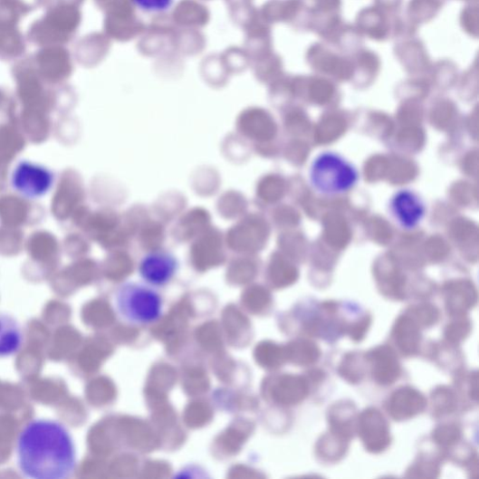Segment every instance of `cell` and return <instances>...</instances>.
<instances>
[{
  "label": "cell",
  "mask_w": 479,
  "mask_h": 479,
  "mask_svg": "<svg viewBox=\"0 0 479 479\" xmlns=\"http://www.w3.org/2000/svg\"><path fill=\"white\" fill-rule=\"evenodd\" d=\"M16 459L26 477L67 478L76 466L73 439L60 422L35 419L24 426L18 437Z\"/></svg>",
  "instance_id": "6da1fadb"
},
{
  "label": "cell",
  "mask_w": 479,
  "mask_h": 479,
  "mask_svg": "<svg viewBox=\"0 0 479 479\" xmlns=\"http://www.w3.org/2000/svg\"><path fill=\"white\" fill-rule=\"evenodd\" d=\"M115 306L120 317L127 323L148 326L160 320L164 302L154 287L128 282L117 291Z\"/></svg>",
  "instance_id": "7a4b0ae2"
},
{
  "label": "cell",
  "mask_w": 479,
  "mask_h": 479,
  "mask_svg": "<svg viewBox=\"0 0 479 479\" xmlns=\"http://www.w3.org/2000/svg\"><path fill=\"white\" fill-rule=\"evenodd\" d=\"M359 177L358 168L345 157L334 152L320 154L309 168L310 183L317 192L326 196L350 191Z\"/></svg>",
  "instance_id": "3957f363"
},
{
  "label": "cell",
  "mask_w": 479,
  "mask_h": 479,
  "mask_svg": "<svg viewBox=\"0 0 479 479\" xmlns=\"http://www.w3.org/2000/svg\"><path fill=\"white\" fill-rule=\"evenodd\" d=\"M55 176L51 168L32 160H20L13 168L11 186L23 198L37 200L53 188Z\"/></svg>",
  "instance_id": "277c9868"
},
{
  "label": "cell",
  "mask_w": 479,
  "mask_h": 479,
  "mask_svg": "<svg viewBox=\"0 0 479 479\" xmlns=\"http://www.w3.org/2000/svg\"><path fill=\"white\" fill-rule=\"evenodd\" d=\"M356 433L370 454L379 455L391 444L388 422L377 408L365 409L358 416Z\"/></svg>",
  "instance_id": "5b68a950"
},
{
  "label": "cell",
  "mask_w": 479,
  "mask_h": 479,
  "mask_svg": "<svg viewBox=\"0 0 479 479\" xmlns=\"http://www.w3.org/2000/svg\"><path fill=\"white\" fill-rule=\"evenodd\" d=\"M178 270V261L172 253L158 250L148 254L140 261L139 273L146 284L160 288L174 279Z\"/></svg>",
  "instance_id": "8992f818"
},
{
  "label": "cell",
  "mask_w": 479,
  "mask_h": 479,
  "mask_svg": "<svg viewBox=\"0 0 479 479\" xmlns=\"http://www.w3.org/2000/svg\"><path fill=\"white\" fill-rule=\"evenodd\" d=\"M389 212L401 228L413 230L425 219L426 206L418 194L403 189L392 196Z\"/></svg>",
  "instance_id": "52a82bcc"
},
{
  "label": "cell",
  "mask_w": 479,
  "mask_h": 479,
  "mask_svg": "<svg viewBox=\"0 0 479 479\" xmlns=\"http://www.w3.org/2000/svg\"><path fill=\"white\" fill-rule=\"evenodd\" d=\"M370 366L373 379L379 385L388 386L396 383L402 376V365L398 352L390 346H379L365 353Z\"/></svg>",
  "instance_id": "ba28073f"
},
{
  "label": "cell",
  "mask_w": 479,
  "mask_h": 479,
  "mask_svg": "<svg viewBox=\"0 0 479 479\" xmlns=\"http://www.w3.org/2000/svg\"><path fill=\"white\" fill-rule=\"evenodd\" d=\"M427 399L420 391L407 386L392 392L386 403V410L391 418L398 421L410 419L424 412Z\"/></svg>",
  "instance_id": "9c48e42d"
},
{
  "label": "cell",
  "mask_w": 479,
  "mask_h": 479,
  "mask_svg": "<svg viewBox=\"0 0 479 479\" xmlns=\"http://www.w3.org/2000/svg\"><path fill=\"white\" fill-rule=\"evenodd\" d=\"M392 340L403 356L413 357L419 352L421 345L420 327L407 313L394 324Z\"/></svg>",
  "instance_id": "30bf717a"
},
{
  "label": "cell",
  "mask_w": 479,
  "mask_h": 479,
  "mask_svg": "<svg viewBox=\"0 0 479 479\" xmlns=\"http://www.w3.org/2000/svg\"><path fill=\"white\" fill-rule=\"evenodd\" d=\"M357 418V409L352 402H338L328 411L329 432L350 441L356 434Z\"/></svg>",
  "instance_id": "8fae6325"
},
{
  "label": "cell",
  "mask_w": 479,
  "mask_h": 479,
  "mask_svg": "<svg viewBox=\"0 0 479 479\" xmlns=\"http://www.w3.org/2000/svg\"><path fill=\"white\" fill-rule=\"evenodd\" d=\"M23 335L18 323L7 315H0V357L17 352L22 345Z\"/></svg>",
  "instance_id": "7c38bea8"
},
{
  "label": "cell",
  "mask_w": 479,
  "mask_h": 479,
  "mask_svg": "<svg viewBox=\"0 0 479 479\" xmlns=\"http://www.w3.org/2000/svg\"><path fill=\"white\" fill-rule=\"evenodd\" d=\"M349 445V440L329 432L318 441L316 454L323 462L336 463L346 455Z\"/></svg>",
  "instance_id": "4fadbf2b"
},
{
  "label": "cell",
  "mask_w": 479,
  "mask_h": 479,
  "mask_svg": "<svg viewBox=\"0 0 479 479\" xmlns=\"http://www.w3.org/2000/svg\"><path fill=\"white\" fill-rule=\"evenodd\" d=\"M368 368L369 364L365 354L354 352L344 357L338 372L348 382L355 384L363 379L366 371L369 370Z\"/></svg>",
  "instance_id": "5bb4252c"
},
{
  "label": "cell",
  "mask_w": 479,
  "mask_h": 479,
  "mask_svg": "<svg viewBox=\"0 0 479 479\" xmlns=\"http://www.w3.org/2000/svg\"><path fill=\"white\" fill-rule=\"evenodd\" d=\"M431 400L433 414L436 417L453 414L458 408L456 393L453 388L445 386H440L434 389Z\"/></svg>",
  "instance_id": "9a60e30c"
},
{
  "label": "cell",
  "mask_w": 479,
  "mask_h": 479,
  "mask_svg": "<svg viewBox=\"0 0 479 479\" xmlns=\"http://www.w3.org/2000/svg\"><path fill=\"white\" fill-rule=\"evenodd\" d=\"M409 315L420 328H430L436 325L440 319V312L436 306L430 303H421L409 307L407 310Z\"/></svg>",
  "instance_id": "2e32d148"
},
{
  "label": "cell",
  "mask_w": 479,
  "mask_h": 479,
  "mask_svg": "<svg viewBox=\"0 0 479 479\" xmlns=\"http://www.w3.org/2000/svg\"><path fill=\"white\" fill-rule=\"evenodd\" d=\"M472 331V324L466 316L455 317L445 329V340L454 345H459L465 340Z\"/></svg>",
  "instance_id": "e0dca14e"
},
{
  "label": "cell",
  "mask_w": 479,
  "mask_h": 479,
  "mask_svg": "<svg viewBox=\"0 0 479 479\" xmlns=\"http://www.w3.org/2000/svg\"><path fill=\"white\" fill-rule=\"evenodd\" d=\"M462 431L456 424H445L438 426L433 433L434 441L444 448H450L458 444Z\"/></svg>",
  "instance_id": "ac0fdd59"
},
{
  "label": "cell",
  "mask_w": 479,
  "mask_h": 479,
  "mask_svg": "<svg viewBox=\"0 0 479 479\" xmlns=\"http://www.w3.org/2000/svg\"><path fill=\"white\" fill-rule=\"evenodd\" d=\"M440 473L439 463L430 457H420L407 470V477L434 478Z\"/></svg>",
  "instance_id": "d6986e66"
},
{
  "label": "cell",
  "mask_w": 479,
  "mask_h": 479,
  "mask_svg": "<svg viewBox=\"0 0 479 479\" xmlns=\"http://www.w3.org/2000/svg\"><path fill=\"white\" fill-rule=\"evenodd\" d=\"M297 361L303 366H309L316 363L321 356L320 348L312 341L303 340L296 344Z\"/></svg>",
  "instance_id": "ffe728a7"
},
{
  "label": "cell",
  "mask_w": 479,
  "mask_h": 479,
  "mask_svg": "<svg viewBox=\"0 0 479 479\" xmlns=\"http://www.w3.org/2000/svg\"><path fill=\"white\" fill-rule=\"evenodd\" d=\"M134 5L148 14H160L170 10L174 0H132Z\"/></svg>",
  "instance_id": "44dd1931"
},
{
  "label": "cell",
  "mask_w": 479,
  "mask_h": 479,
  "mask_svg": "<svg viewBox=\"0 0 479 479\" xmlns=\"http://www.w3.org/2000/svg\"><path fill=\"white\" fill-rule=\"evenodd\" d=\"M372 322V317L369 315L363 316L360 320L348 326L347 331L351 340L360 342L368 333Z\"/></svg>",
  "instance_id": "7402d4cb"
}]
</instances>
